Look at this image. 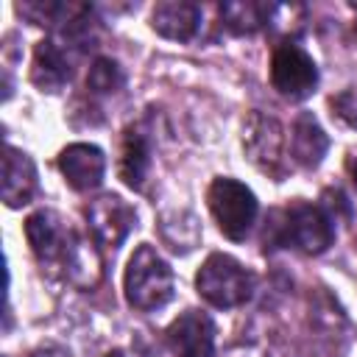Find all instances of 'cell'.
I'll use <instances>...</instances> for the list:
<instances>
[{
    "mask_svg": "<svg viewBox=\"0 0 357 357\" xmlns=\"http://www.w3.org/2000/svg\"><path fill=\"white\" fill-rule=\"evenodd\" d=\"M268 245H293L304 254H324L335 243V220L326 206L310 201H293L284 209H273L265 226Z\"/></svg>",
    "mask_w": 357,
    "mask_h": 357,
    "instance_id": "obj_1",
    "label": "cell"
},
{
    "mask_svg": "<svg viewBox=\"0 0 357 357\" xmlns=\"http://www.w3.org/2000/svg\"><path fill=\"white\" fill-rule=\"evenodd\" d=\"M123 287H126V301L134 310L156 312L173 298L176 279H173L170 265L156 254V248L142 243L128 259Z\"/></svg>",
    "mask_w": 357,
    "mask_h": 357,
    "instance_id": "obj_2",
    "label": "cell"
},
{
    "mask_svg": "<svg viewBox=\"0 0 357 357\" xmlns=\"http://www.w3.org/2000/svg\"><path fill=\"white\" fill-rule=\"evenodd\" d=\"M254 273L229 254H209L195 273V287L204 301L218 310H231L254 296Z\"/></svg>",
    "mask_w": 357,
    "mask_h": 357,
    "instance_id": "obj_3",
    "label": "cell"
},
{
    "mask_svg": "<svg viewBox=\"0 0 357 357\" xmlns=\"http://www.w3.org/2000/svg\"><path fill=\"white\" fill-rule=\"evenodd\" d=\"M206 204H209V212H212L218 229L229 240H245V234L251 231L257 212H259L257 195L243 181L229 178V176H220L209 184Z\"/></svg>",
    "mask_w": 357,
    "mask_h": 357,
    "instance_id": "obj_4",
    "label": "cell"
},
{
    "mask_svg": "<svg viewBox=\"0 0 357 357\" xmlns=\"http://www.w3.org/2000/svg\"><path fill=\"white\" fill-rule=\"evenodd\" d=\"M25 237H28V245L42 268L64 273V265H67V257H70V248H73L78 231L56 209L33 212L25 220Z\"/></svg>",
    "mask_w": 357,
    "mask_h": 357,
    "instance_id": "obj_5",
    "label": "cell"
},
{
    "mask_svg": "<svg viewBox=\"0 0 357 357\" xmlns=\"http://www.w3.org/2000/svg\"><path fill=\"white\" fill-rule=\"evenodd\" d=\"M271 84L279 95L301 100L318 86V67L312 56L296 42H282L271 56Z\"/></svg>",
    "mask_w": 357,
    "mask_h": 357,
    "instance_id": "obj_6",
    "label": "cell"
},
{
    "mask_svg": "<svg viewBox=\"0 0 357 357\" xmlns=\"http://www.w3.org/2000/svg\"><path fill=\"white\" fill-rule=\"evenodd\" d=\"M86 226L100 245L117 248L137 226V212L120 195H100L86 204Z\"/></svg>",
    "mask_w": 357,
    "mask_h": 357,
    "instance_id": "obj_7",
    "label": "cell"
},
{
    "mask_svg": "<svg viewBox=\"0 0 357 357\" xmlns=\"http://www.w3.org/2000/svg\"><path fill=\"white\" fill-rule=\"evenodd\" d=\"M243 148L248 159L268 173H279L282 151H284V131L276 117H268L262 112H251L243 128Z\"/></svg>",
    "mask_w": 357,
    "mask_h": 357,
    "instance_id": "obj_8",
    "label": "cell"
},
{
    "mask_svg": "<svg viewBox=\"0 0 357 357\" xmlns=\"http://www.w3.org/2000/svg\"><path fill=\"white\" fill-rule=\"evenodd\" d=\"M167 343L176 357H215V324L206 312L187 310L167 326Z\"/></svg>",
    "mask_w": 357,
    "mask_h": 357,
    "instance_id": "obj_9",
    "label": "cell"
},
{
    "mask_svg": "<svg viewBox=\"0 0 357 357\" xmlns=\"http://www.w3.org/2000/svg\"><path fill=\"white\" fill-rule=\"evenodd\" d=\"M59 170L64 176V181L78 190V192H89L95 187H100L103 173H106V156L98 145L89 142H73L67 148H61L59 153Z\"/></svg>",
    "mask_w": 357,
    "mask_h": 357,
    "instance_id": "obj_10",
    "label": "cell"
},
{
    "mask_svg": "<svg viewBox=\"0 0 357 357\" xmlns=\"http://www.w3.org/2000/svg\"><path fill=\"white\" fill-rule=\"evenodd\" d=\"M36 187H39V178H36L33 159L20 148L6 145V156H3V201H6V206L17 209V206L31 204L36 195Z\"/></svg>",
    "mask_w": 357,
    "mask_h": 357,
    "instance_id": "obj_11",
    "label": "cell"
},
{
    "mask_svg": "<svg viewBox=\"0 0 357 357\" xmlns=\"http://www.w3.org/2000/svg\"><path fill=\"white\" fill-rule=\"evenodd\" d=\"M151 28L173 42H190L201 28V8L187 0H165L151 11Z\"/></svg>",
    "mask_w": 357,
    "mask_h": 357,
    "instance_id": "obj_12",
    "label": "cell"
},
{
    "mask_svg": "<svg viewBox=\"0 0 357 357\" xmlns=\"http://www.w3.org/2000/svg\"><path fill=\"white\" fill-rule=\"evenodd\" d=\"M73 67L67 59V50L56 39H42L33 47V64H31V81L42 92H59L70 81Z\"/></svg>",
    "mask_w": 357,
    "mask_h": 357,
    "instance_id": "obj_13",
    "label": "cell"
},
{
    "mask_svg": "<svg viewBox=\"0 0 357 357\" xmlns=\"http://www.w3.org/2000/svg\"><path fill=\"white\" fill-rule=\"evenodd\" d=\"M326 148H329V137L324 134L321 123L310 112H301L293 120V128H290V156H293V162H298L301 167H315V165H321Z\"/></svg>",
    "mask_w": 357,
    "mask_h": 357,
    "instance_id": "obj_14",
    "label": "cell"
},
{
    "mask_svg": "<svg viewBox=\"0 0 357 357\" xmlns=\"http://www.w3.org/2000/svg\"><path fill=\"white\" fill-rule=\"evenodd\" d=\"M120 178L131 190H142L148 170H151V145L139 128H126L123 145H120Z\"/></svg>",
    "mask_w": 357,
    "mask_h": 357,
    "instance_id": "obj_15",
    "label": "cell"
},
{
    "mask_svg": "<svg viewBox=\"0 0 357 357\" xmlns=\"http://www.w3.org/2000/svg\"><path fill=\"white\" fill-rule=\"evenodd\" d=\"M64 276H67V282H73L81 290L95 287L98 279H100V254L81 231H78V237H75V243L70 248V257H67V265H64Z\"/></svg>",
    "mask_w": 357,
    "mask_h": 357,
    "instance_id": "obj_16",
    "label": "cell"
},
{
    "mask_svg": "<svg viewBox=\"0 0 357 357\" xmlns=\"http://www.w3.org/2000/svg\"><path fill=\"white\" fill-rule=\"evenodd\" d=\"M273 6L254 3V0H237L220 6V20L231 33H257L271 22Z\"/></svg>",
    "mask_w": 357,
    "mask_h": 357,
    "instance_id": "obj_17",
    "label": "cell"
},
{
    "mask_svg": "<svg viewBox=\"0 0 357 357\" xmlns=\"http://www.w3.org/2000/svg\"><path fill=\"white\" fill-rule=\"evenodd\" d=\"M123 86V70L114 59H95L89 73H86V89L95 92V95H112Z\"/></svg>",
    "mask_w": 357,
    "mask_h": 357,
    "instance_id": "obj_18",
    "label": "cell"
},
{
    "mask_svg": "<svg viewBox=\"0 0 357 357\" xmlns=\"http://www.w3.org/2000/svg\"><path fill=\"white\" fill-rule=\"evenodd\" d=\"M349 173H351V181H354V187H357V159L349 162Z\"/></svg>",
    "mask_w": 357,
    "mask_h": 357,
    "instance_id": "obj_19",
    "label": "cell"
},
{
    "mask_svg": "<svg viewBox=\"0 0 357 357\" xmlns=\"http://www.w3.org/2000/svg\"><path fill=\"white\" fill-rule=\"evenodd\" d=\"M103 357H123L120 351H109V354H103Z\"/></svg>",
    "mask_w": 357,
    "mask_h": 357,
    "instance_id": "obj_20",
    "label": "cell"
},
{
    "mask_svg": "<svg viewBox=\"0 0 357 357\" xmlns=\"http://www.w3.org/2000/svg\"><path fill=\"white\" fill-rule=\"evenodd\" d=\"M354 33H357V20H354Z\"/></svg>",
    "mask_w": 357,
    "mask_h": 357,
    "instance_id": "obj_21",
    "label": "cell"
}]
</instances>
